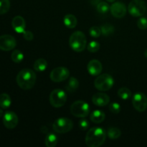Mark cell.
<instances>
[{"label":"cell","instance_id":"6da1fadb","mask_svg":"<svg viewBox=\"0 0 147 147\" xmlns=\"http://www.w3.org/2000/svg\"><path fill=\"white\" fill-rule=\"evenodd\" d=\"M107 134L101 127H93L88 131L86 144L88 147H99L104 144Z\"/></svg>","mask_w":147,"mask_h":147},{"label":"cell","instance_id":"7a4b0ae2","mask_svg":"<svg viewBox=\"0 0 147 147\" xmlns=\"http://www.w3.org/2000/svg\"><path fill=\"white\" fill-rule=\"evenodd\" d=\"M35 73L32 70L24 68L20 70L16 78L17 85L23 90H30L34 87L36 82Z\"/></svg>","mask_w":147,"mask_h":147},{"label":"cell","instance_id":"3957f363","mask_svg":"<svg viewBox=\"0 0 147 147\" xmlns=\"http://www.w3.org/2000/svg\"><path fill=\"white\" fill-rule=\"evenodd\" d=\"M70 47L76 52L83 51L86 47L87 40L86 35L81 31H76L71 34L69 39Z\"/></svg>","mask_w":147,"mask_h":147},{"label":"cell","instance_id":"277c9868","mask_svg":"<svg viewBox=\"0 0 147 147\" xmlns=\"http://www.w3.org/2000/svg\"><path fill=\"white\" fill-rule=\"evenodd\" d=\"M114 80L111 75L103 73L100 75L95 80L94 86L98 90L100 91H107L113 87Z\"/></svg>","mask_w":147,"mask_h":147},{"label":"cell","instance_id":"5b68a950","mask_svg":"<svg viewBox=\"0 0 147 147\" xmlns=\"http://www.w3.org/2000/svg\"><path fill=\"white\" fill-rule=\"evenodd\" d=\"M70 112L78 118H85L90 113V106L83 100H77L70 106Z\"/></svg>","mask_w":147,"mask_h":147},{"label":"cell","instance_id":"8992f818","mask_svg":"<svg viewBox=\"0 0 147 147\" xmlns=\"http://www.w3.org/2000/svg\"><path fill=\"white\" fill-rule=\"evenodd\" d=\"M50 103L55 108H60L65 105L67 100V94L61 89H55L50 95Z\"/></svg>","mask_w":147,"mask_h":147},{"label":"cell","instance_id":"52a82bcc","mask_svg":"<svg viewBox=\"0 0 147 147\" xmlns=\"http://www.w3.org/2000/svg\"><path fill=\"white\" fill-rule=\"evenodd\" d=\"M73 127V123L70 119L67 118H59L56 119L53 124L55 131L59 134H65L70 131Z\"/></svg>","mask_w":147,"mask_h":147},{"label":"cell","instance_id":"ba28073f","mask_svg":"<svg viewBox=\"0 0 147 147\" xmlns=\"http://www.w3.org/2000/svg\"><path fill=\"white\" fill-rule=\"evenodd\" d=\"M128 10L133 17H142L146 11V4L143 0H132L129 3Z\"/></svg>","mask_w":147,"mask_h":147},{"label":"cell","instance_id":"9c48e42d","mask_svg":"<svg viewBox=\"0 0 147 147\" xmlns=\"http://www.w3.org/2000/svg\"><path fill=\"white\" fill-rule=\"evenodd\" d=\"M69 76H70V71L68 69L65 67H58L52 70L50 78L53 82L60 83L67 80Z\"/></svg>","mask_w":147,"mask_h":147},{"label":"cell","instance_id":"30bf717a","mask_svg":"<svg viewBox=\"0 0 147 147\" xmlns=\"http://www.w3.org/2000/svg\"><path fill=\"white\" fill-rule=\"evenodd\" d=\"M132 104L139 112H143L147 109V97L143 93H136L132 97Z\"/></svg>","mask_w":147,"mask_h":147},{"label":"cell","instance_id":"8fae6325","mask_svg":"<svg viewBox=\"0 0 147 147\" xmlns=\"http://www.w3.org/2000/svg\"><path fill=\"white\" fill-rule=\"evenodd\" d=\"M17 45V41L13 36L4 34L0 36V50L3 51H9L13 50Z\"/></svg>","mask_w":147,"mask_h":147},{"label":"cell","instance_id":"7c38bea8","mask_svg":"<svg viewBox=\"0 0 147 147\" xmlns=\"http://www.w3.org/2000/svg\"><path fill=\"white\" fill-rule=\"evenodd\" d=\"M4 126L8 129H13L18 124V117L13 111H7L3 116Z\"/></svg>","mask_w":147,"mask_h":147},{"label":"cell","instance_id":"4fadbf2b","mask_svg":"<svg viewBox=\"0 0 147 147\" xmlns=\"http://www.w3.org/2000/svg\"><path fill=\"white\" fill-rule=\"evenodd\" d=\"M112 15L116 18H122L126 15V7L121 1L114 2L110 7Z\"/></svg>","mask_w":147,"mask_h":147},{"label":"cell","instance_id":"5bb4252c","mask_svg":"<svg viewBox=\"0 0 147 147\" xmlns=\"http://www.w3.org/2000/svg\"><path fill=\"white\" fill-rule=\"evenodd\" d=\"M110 98L107 94L103 93H97L92 97V102L96 106L102 107L109 104Z\"/></svg>","mask_w":147,"mask_h":147},{"label":"cell","instance_id":"9a60e30c","mask_svg":"<svg viewBox=\"0 0 147 147\" xmlns=\"http://www.w3.org/2000/svg\"><path fill=\"white\" fill-rule=\"evenodd\" d=\"M87 69L89 74L93 76H96L100 74L102 70H103V66L99 60H92L88 64Z\"/></svg>","mask_w":147,"mask_h":147},{"label":"cell","instance_id":"2e32d148","mask_svg":"<svg viewBox=\"0 0 147 147\" xmlns=\"http://www.w3.org/2000/svg\"><path fill=\"white\" fill-rule=\"evenodd\" d=\"M11 26L14 31L17 33H22L25 31L26 22L24 19L21 16H16L11 21Z\"/></svg>","mask_w":147,"mask_h":147},{"label":"cell","instance_id":"e0dca14e","mask_svg":"<svg viewBox=\"0 0 147 147\" xmlns=\"http://www.w3.org/2000/svg\"><path fill=\"white\" fill-rule=\"evenodd\" d=\"M106 118L104 112L101 110H95L91 113L90 116V119L91 121L95 123H100L104 121Z\"/></svg>","mask_w":147,"mask_h":147},{"label":"cell","instance_id":"ac0fdd59","mask_svg":"<svg viewBox=\"0 0 147 147\" xmlns=\"http://www.w3.org/2000/svg\"><path fill=\"white\" fill-rule=\"evenodd\" d=\"M63 22H64V24L67 28L70 29H73L76 27L77 25V19L75 17L73 14H66L64 17V19H63Z\"/></svg>","mask_w":147,"mask_h":147},{"label":"cell","instance_id":"d6986e66","mask_svg":"<svg viewBox=\"0 0 147 147\" xmlns=\"http://www.w3.org/2000/svg\"><path fill=\"white\" fill-rule=\"evenodd\" d=\"M79 86V82L76 78L72 77L69 79L68 82H67V85L65 86L66 90L70 93H73L76 91L78 89Z\"/></svg>","mask_w":147,"mask_h":147},{"label":"cell","instance_id":"ffe728a7","mask_svg":"<svg viewBox=\"0 0 147 147\" xmlns=\"http://www.w3.org/2000/svg\"><path fill=\"white\" fill-rule=\"evenodd\" d=\"M34 69L37 72H43L46 70L47 67V63L45 59L40 58L37 59L33 65Z\"/></svg>","mask_w":147,"mask_h":147},{"label":"cell","instance_id":"44dd1931","mask_svg":"<svg viewBox=\"0 0 147 147\" xmlns=\"http://www.w3.org/2000/svg\"><path fill=\"white\" fill-rule=\"evenodd\" d=\"M11 100L10 96L7 93H1L0 95V107L2 109H8L11 106Z\"/></svg>","mask_w":147,"mask_h":147},{"label":"cell","instance_id":"7402d4cb","mask_svg":"<svg viewBox=\"0 0 147 147\" xmlns=\"http://www.w3.org/2000/svg\"><path fill=\"white\" fill-rule=\"evenodd\" d=\"M45 144L47 147H54L57 144V137L54 134H49L46 136Z\"/></svg>","mask_w":147,"mask_h":147},{"label":"cell","instance_id":"603a6c76","mask_svg":"<svg viewBox=\"0 0 147 147\" xmlns=\"http://www.w3.org/2000/svg\"><path fill=\"white\" fill-rule=\"evenodd\" d=\"M118 96L123 100H128L131 97V91L128 88L123 87L119 90Z\"/></svg>","mask_w":147,"mask_h":147},{"label":"cell","instance_id":"cb8c5ba5","mask_svg":"<svg viewBox=\"0 0 147 147\" xmlns=\"http://www.w3.org/2000/svg\"><path fill=\"white\" fill-rule=\"evenodd\" d=\"M101 33L104 36H109L110 34H113L115 31V28L112 24H104L100 26Z\"/></svg>","mask_w":147,"mask_h":147},{"label":"cell","instance_id":"d4e9b609","mask_svg":"<svg viewBox=\"0 0 147 147\" xmlns=\"http://www.w3.org/2000/svg\"><path fill=\"white\" fill-rule=\"evenodd\" d=\"M121 135L120 129L116 127L109 128L107 131V136L111 139H116L119 138Z\"/></svg>","mask_w":147,"mask_h":147},{"label":"cell","instance_id":"484cf974","mask_svg":"<svg viewBox=\"0 0 147 147\" xmlns=\"http://www.w3.org/2000/svg\"><path fill=\"white\" fill-rule=\"evenodd\" d=\"M11 58L14 63H20L24 59V55L22 53L20 50H15L12 52L11 55Z\"/></svg>","mask_w":147,"mask_h":147},{"label":"cell","instance_id":"4316f807","mask_svg":"<svg viewBox=\"0 0 147 147\" xmlns=\"http://www.w3.org/2000/svg\"><path fill=\"white\" fill-rule=\"evenodd\" d=\"M110 6L108 4L107 2H105V1H101V2H99L98 4L97 7V11H98L100 14H106L108 11L110 10Z\"/></svg>","mask_w":147,"mask_h":147},{"label":"cell","instance_id":"83f0119b","mask_svg":"<svg viewBox=\"0 0 147 147\" xmlns=\"http://www.w3.org/2000/svg\"><path fill=\"white\" fill-rule=\"evenodd\" d=\"M10 9L9 0H0V14L8 12Z\"/></svg>","mask_w":147,"mask_h":147},{"label":"cell","instance_id":"f1b7e54d","mask_svg":"<svg viewBox=\"0 0 147 147\" xmlns=\"http://www.w3.org/2000/svg\"><path fill=\"white\" fill-rule=\"evenodd\" d=\"M87 49L90 53H96L100 49V44L97 41H91L87 46Z\"/></svg>","mask_w":147,"mask_h":147},{"label":"cell","instance_id":"f546056e","mask_svg":"<svg viewBox=\"0 0 147 147\" xmlns=\"http://www.w3.org/2000/svg\"><path fill=\"white\" fill-rule=\"evenodd\" d=\"M89 34L91 37H94V38H97L100 36L101 33V30L100 27H96V26H93V27H90L89 30Z\"/></svg>","mask_w":147,"mask_h":147},{"label":"cell","instance_id":"4dcf8cb0","mask_svg":"<svg viewBox=\"0 0 147 147\" xmlns=\"http://www.w3.org/2000/svg\"><path fill=\"white\" fill-rule=\"evenodd\" d=\"M137 26L140 30H146L147 29V18L141 17L137 22Z\"/></svg>","mask_w":147,"mask_h":147},{"label":"cell","instance_id":"1f68e13d","mask_svg":"<svg viewBox=\"0 0 147 147\" xmlns=\"http://www.w3.org/2000/svg\"><path fill=\"white\" fill-rule=\"evenodd\" d=\"M109 110L113 113H119L121 111V106L118 103H112L109 105Z\"/></svg>","mask_w":147,"mask_h":147},{"label":"cell","instance_id":"d6a6232c","mask_svg":"<svg viewBox=\"0 0 147 147\" xmlns=\"http://www.w3.org/2000/svg\"><path fill=\"white\" fill-rule=\"evenodd\" d=\"M79 128L81 129L82 131H86L88 129L89 127V123L86 119H82L79 121Z\"/></svg>","mask_w":147,"mask_h":147},{"label":"cell","instance_id":"836d02e7","mask_svg":"<svg viewBox=\"0 0 147 147\" xmlns=\"http://www.w3.org/2000/svg\"><path fill=\"white\" fill-rule=\"evenodd\" d=\"M23 37L27 41H31L34 38V34H33V33L31 31L27 30V31H24L23 32Z\"/></svg>","mask_w":147,"mask_h":147},{"label":"cell","instance_id":"e575fe53","mask_svg":"<svg viewBox=\"0 0 147 147\" xmlns=\"http://www.w3.org/2000/svg\"><path fill=\"white\" fill-rule=\"evenodd\" d=\"M3 115H4V112H3L2 109H0V118H1Z\"/></svg>","mask_w":147,"mask_h":147},{"label":"cell","instance_id":"d590c367","mask_svg":"<svg viewBox=\"0 0 147 147\" xmlns=\"http://www.w3.org/2000/svg\"><path fill=\"white\" fill-rule=\"evenodd\" d=\"M144 56L147 58V49L145 50V52H144Z\"/></svg>","mask_w":147,"mask_h":147},{"label":"cell","instance_id":"8d00e7d4","mask_svg":"<svg viewBox=\"0 0 147 147\" xmlns=\"http://www.w3.org/2000/svg\"><path fill=\"white\" fill-rule=\"evenodd\" d=\"M107 1H109V2H114L116 0H106Z\"/></svg>","mask_w":147,"mask_h":147}]
</instances>
